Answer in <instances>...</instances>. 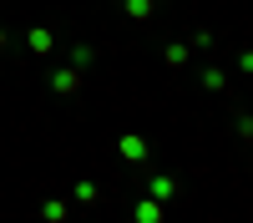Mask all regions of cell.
Segmentation results:
<instances>
[{"label":"cell","mask_w":253,"mask_h":223,"mask_svg":"<svg viewBox=\"0 0 253 223\" xmlns=\"http://www.w3.org/2000/svg\"><path fill=\"white\" fill-rule=\"evenodd\" d=\"M51 91L76 96V91H81V71H76V66H56V71H51Z\"/></svg>","instance_id":"obj_1"},{"label":"cell","mask_w":253,"mask_h":223,"mask_svg":"<svg viewBox=\"0 0 253 223\" xmlns=\"http://www.w3.org/2000/svg\"><path fill=\"white\" fill-rule=\"evenodd\" d=\"M26 46H31L36 56H51V51H56V36H51L46 26H36V31H26Z\"/></svg>","instance_id":"obj_5"},{"label":"cell","mask_w":253,"mask_h":223,"mask_svg":"<svg viewBox=\"0 0 253 223\" xmlns=\"http://www.w3.org/2000/svg\"><path fill=\"white\" fill-rule=\"evenodd\" d=\"M122 10L132 15V20H142V26H147V20H152V10H157V5H152V0H122Z\"/></svg>","instance_id":"obj_10"},{"label":"cell","mask_w":253,"mask_h":223,"mask_svg":"<svg viewBox=\"0 0 253 223\" xmlns=\"http://www.w3.org/2000/svg\"><path fill=\"white\" fill-rule=\"evenodd\" d=\"M177 193V178H167V173H147V198H157V203H167Z\"/></svg>","instance_id":"obj_4"},{"label":"cell","mask_w":253,"mask_h":223,"mask_svg":"<svg viewBox=\"0 0 253 223\" xmlns=\"http://www.w3.org/2000/svg\"><path fill=\"white\" fill-rule=\"evenodd\" d=\"M41 218H46V223H66V218H71V208H66L61 198H46V203H41Z\"/></svg>","instance_id":"obj_7"},{"label":"cell","mask_w":253,"mask_h":223,"mask_svg":"<svg viewBox=\"0 0 253 223\" xmlns=\"http://www.w3.org/2000/svg\"><path fill=\"white\" fill-rule=\"evenodd\" d=\"M198 81H203V91H223V87H228L223 66H203V71H198Z\"/></svg>","instance_id":"obj_9"},{"label":"cell","mask_w":253,"mask_h":223,"mask_svg":"<svg viewBox=\"0 0 253 223\" xmlns=\"http://www.w3.org/2000/svg\"><path fill=\"white\" fill-rule=\"evenodd\" d=\"M117 152H122L126 162H147V137H137V132H122V137H117Z\"/></svg>","instance_id":"obj_2"},{"label":"cell","mask_w":253,"mask_h":223,"mask_svg":"<svg viewBox=\"0 0 253 223\" xmlns=\"http://www.w3.org/2000/svg\"><path fill=\"white\" fill-rule=\"evenodd\" d=\"M66 61H71L76 71H81V66H91V61H96V46H86V41H76V46L66 51Z\"/></svg>","instance_id":"obj_8"},{"label":"cell","mask_w":253,"mask_h":223,"mask_svg":"<svg viewBox=\"0 0 253 223\" xmlns=\"http://www.w3.org/2000/svg\"><path fill=\"white\" fill-rule=\"evenodd\" d=\"M5 46H10V31H5V26H0V51H5Z\"/></svg>","instance_id":"obj_12"},{"label":"cell","mask_w":253,"mask_h":223,"mask_svg":"<svg viewBox=\"0 0 253 223\" xmlns=\"http://www.w3.org/2000/svg\"><path fill=\"white\" fill-rule=\"evenodd\" d=\"M187 56H193V51H187L182 41H172V46H162V61H167V66H187Z\"/></svg>","instance_id":"obj_11"},{"label":"cell","mask_w":253,"mask_h":223,"mask_svg":"<svg viewBox=\"0 0 253 223\" xmlns=\"http://www.w3.org/2000/svg\"><path fill=\"white\" fill-rule=\"evenodd\" d=\"M132 223H167V208L157 198H137V208H132Z\"/></svg>","instance_id":"obj_3"},{"label":"cell","mask_w":253,"mask_h":223,"mask_svg":"<svg viewBox=\"0 0 253 223\" xmlns=\"http://www.w3.org/2000/svg\"><path fill=\"white\" fill-rule=\"evenodd\" d=\"M76 203H81V208H96V203H101V188H96L91 178H81V182H76Z\"/></svg>","instance_id":"obj_6"}]
</instances>
